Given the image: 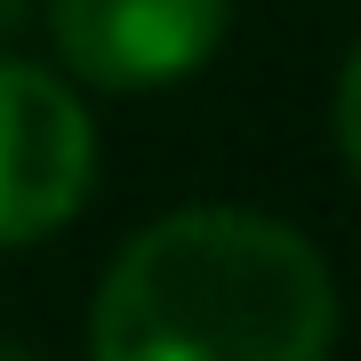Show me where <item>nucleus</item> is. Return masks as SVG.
Instances as JSON below:
<instances>
[{"label": "nucleus", "instance_id": "obj_3", "mask_svg": "<svg viewBox=\"0 0 361 361\" xmlns=\"http://www.w3.org/2000/svg\"><path fill=\"white\" fill-rule=\"evenodd\" d=\"M233 0H49L56 56L89 89H161L217 56Z\"/></svg>", "mask_w": 361, "mask_h": 361}, {"label": "nucleus", "instance_id": "obj_5", "mask_svg": "<svg viewBox=\"0 0 361 361\" xmlns=\"http://www.w3.org/2000/svg\"><path fill=\"white\" fill-rule=\"evenodd\" d=\"M16 25H25V0H0V40H8Z\"/></svg>", "mask_w": 361, "mask_h": 361}, {"label": "nucleus", "instance_id": "obj_2", "mask_svg": "<svg viewBox=\"0 0 361 361\" xmlns=\"http://www.w3.org/2000/svg\"><path fill=\"white\" fill-rule=\"evenodd\" d=\"M97 185V121L56 73L0 56V249H32L80 217Z\"/></svg>", "mask_w": 361, "mask_h": 361}, {"label": "nucleus", "instance_id": "obj_1", "mask_svg": "<svg viewBox=\"0 0 361 361\" xmlns=\"http://www.w3.org/2000/svg\"><path fill=\"white\" fill-rule=\"evenodd\" d=\"M337 345L329 257L241 201L169 209L121 241L89 297L97 361H322Z\"/></svg>", "mask_w": 361, "mask_h": 361}, {"label": "nucleus", "instance_id": "obj_4", "mask_svg": "<svg viewBox=\"0 0 361 361\" xmlns=\"http://www.w3.org/2000/svg\"><path fill=\"white\" fill-rule=\"evenodd\" d=\"M337 153L361 161V56L337 65Z\"/></svg>", "mask_w": 361, "mask_h": 361}]
</instances>
